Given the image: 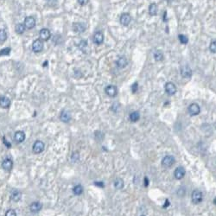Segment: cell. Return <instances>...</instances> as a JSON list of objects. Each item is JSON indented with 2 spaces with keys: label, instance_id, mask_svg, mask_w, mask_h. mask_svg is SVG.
I'll list each match as a JSON object with an SVG mask.
<instances>
[{
  "label": "cell",
  "instance_id": "34",
  "mask_svg": "<svg viewBox=\"0 0 216 216\" xmlns=\"http://www.w3.org/2000/svg\"><path fill=\"white\" fill-rule=\"evenodd\" d=\"M46 1L49 6H54L57 4V0H46Z\"/></svg>",
  "mask_w": 216,
  "mask_h": 216
},
{
  "label": "cell",
  "instance_id": "2",
  "mask_svg": "<svg viewBox=\"0 0 216 216\" xmlns=\"http://www.w3.org/2000/svg\"><path fill=\"white\" fill-rule=\"evenodd\" d=\"M175 163H176L175 157H172V156H169V155L165 156V157L163 158V160H162V164H163L164 167H166V168H169V167L173 166Z\"/></svg>",
  "mask_w": 216,
  "mask_h": 216
},
{
  "label": "cell",
  "instance_id": "30",
  "mask_svg": "<svg viewBox=\"0 0 216 216\" xmlns=\"http://www.w3.org/2000/svg\"><path fill=\"white\" fill-rule=\"evenodd\" d=\"M209 49L212 53H213V54L216 53V41L211 42V43L209 45Z\"/></svg>",
  "mask_w": 216,
  "mask_h": 216
},
{
  "label": "cell",
  "instance_id": "16",
  "mask_svg": "<svg viewBox=\"0 0 216 216\" xmlns=\"http://www.w3.org/2000/svg\"><path fill=\"white\" fill-rule=\"evenodd\" d=\"M73 30L76 33H82V32L85 31L86 27H85L84 24H82L80 23H75V24H73Z\"/></svg>",
  "mask_w": 216,
  "mask_h": 216
},
{
  "label": "cell",
  "instance_id": "12",
  "mask_svg": "<svg viewBox=\"0 0 216 216\" xmlns=\"http://www.w3.org/2000/svg\"><path fill=\"white\" fill-rule=\"evenodd\" d=\"M181 75L183 78H190L192 76V70L188 66H183L181 68Z\"/></svg>",
  "mask_w": 216,
  "mask_h": 216
},
{
  "label": "cell",
  "instance_id": "36",
  "mask_svg": "<svg viewBox=\"0 0 216 216\" xmlns=\"http://www.w3.org/2000/svg\"><path fill=\"white\" fill-rule=\"evenodd\" d=\"M78 2H79V4L80 5H87V3L89 2V0H78Z\"/></svg>",
  "mask_w": 216,
  "mask_h": 216
},
{
  "label": "cell",
  "instance_id": "8",
  "mask_svg": "<svg viewBox=\"0 0 216 216\" xmlns=\"http://www.w3.org/2000/svg\"><path fill=\"white\" fill-rule=\"evenodd\" d=\"M44 150V144L42 141H36L34 145H33V151L36 154H39L41 152H43Z\"/></svg>",
  "mask_w": 216,
  "mask_h": 216
},
{
  "label": "cell",
  "instance_id": "18",
  "mask_svg": "<svg viewBox=\"0 0 216 216\" xmlns=\"http://www.w3.org/2000/svg\"><path fill=\"white\" fill-rule=\"evenodd\" d=\"M14 138H15V140H16L18 143H22V142H24V139H25V134H24V132L18 131V132H17L15 133Z\"/></svg>",
  "mask_w": 216,
  "mask_h": 216
},
{
  "label": "cell",
  "instance_id": "33",
  "mask_svg": "<svg viewBox=\"0 0 216 216\" xmlns=\"http://www.w3.org/2000/svg\"><path fill=\"white\" fill-rule=\"evenodd\" d=\"M86 46H87V43H86V40H82V41L80 42V43L79 44V47H80V49H81L86 48Z\"/></svg>",
  "mask_w": 216,
  "mask_h": 216
},
{
  "label": "cell",
  "instance_id": "11",
  "mask_svg": "<svg viewBox=\"0 0 216 216\" xmlns=\"http://www.w3.org/2000/svg\"><path fill=\"white\" fill-rule=\"evenodd\" d=\"M103 42H104V35L102 34V32H100V31L95 32L93 35V43L95 44L99 45V44L103 43Z\"/></svg>",
  "mask_w": 216,
  "mask_h": 216
},
{
  "label": "cell",
  "instance_id": "31",
  "mask_svg": "<svg viewBox=\"0 0 216 216\" xmlns=\"http://www.w3.org/2000/svg\"><path fill=\"white\" fill-rule=\"evenodd\" d=\"M10 53H11V49L10 48L3 49L2 50H0V56H2V55H9Z\"/></svg>",
  "mask_w": 216,
  "mask_h": 216
},
{
  "label": "cell",
  "instance_id": "37",
  "mask_svg": "<svg viewBox=\"0 0 216 216\" xmlns=\"http://www.w3.org/2000/svg\"><path fill=\"white\" fill-rule=\"evenodd\" d=\"M78 159H79V154L78 153H73V155H72V160L74 162H75Z\"/></svg>",
  "mask_w": 216,
  "mask_h": 216
},
{
  "label": "cell",
  "instance_id": "24",
  "mask_svg": "<svg viewBox=\"0 0 216 216\" xmlns=\"http://www.w3.org/2000/svg\"><path fill=\"white\" fill-rule=\"evenodd\" d=\"M15 30H16V33L18 34V35H21L24 32L25 30V26L24 24H18L16 25V28H15Z\"/></svg>",
  "mask_w": 216,
  "mask_h": 216
},
{
  "label": "cell",
  "instance_id": "25",
  "mask_svg": "<svg viewBox=\"0 0 216 216\" xmlns=\"http://www.w3.org/2000/svg\"><path fill=\"white\" fill-rule=\"evenodd\" d=\"M114 187L117 189H122L124 188V181L120 178H118L114 182Z\"/></svg>",
  "mask_w": 216,
  "mask_h": 216
},
{
  "label": "cell",
  "instance_id": "6",
  "mask_svg": "<svg viewBox=\"0 0 216 216\" xmlns=\"http://www.w3.org/2000/svg\"><path fill=\"white\" fill-rule=\"evenodd\" d=\"M43 41L41 39H37L33 43L32 49H33L34 52L39 53V52H41L43 50Z\"/></svg>",
  "mask_w": 216,
  "mask_h": 216
},
{
  "label": "cell",
  "instance_id": "40",
  "mask_svg": "<svg viewBox=\"0 0 216 216\" xmlns=\"http://www.w3.org/2000/svg\"><path fill=\"white\" fill-rule=\"evenodd\" d=\"M165 202H166V203H165V205L163 206V207H166L167 206H169V201L168 200H166V201H165Z\"/></svg>",
  "mask_w": 216,
  "mask_h": 216
},
{
  "label": "cell",
  "instance_id": "29",
  "mask_svg": "<svg viewBox=\"0 0 216 216\" xmlns=\"http://www.w3.org/2000/svg\"><path fill=\"white\" fill-rule=\"evenodd\" d=\"M178 38H179V41L181 42V43H182V44H187L188 43V38L184 35H179Z\"/></svg>",
  "mask_w": 216,
  "mask_h": 216
},
{
  "label": "cell",
  "instance_id": "7",
  "mask_svg": "<svg viewBox=\"0 0 216 216\" xmlns=\"http://www.w3.org/2000/svg\"><path fill=\"white\" fill-rule=\"evenodd\" d=\"M24 26L29 30L33 29L36 26V19L33 17H27L24 19Z\"/></svg>",
  "mask_w": 216,
  "mask_h": 216
},
{
  "label": "cell",
  "instance_id": "3",
  "mask_svg": "<svg viewBox=\"0 0 216 216\" xmlns=\"http://www.w3.org/2000/svg\"><path fill=\"white\" fill-rule=\"evenodd\" d=\"M200 113V107L198 104L193 103L188 106V113L191 116H196Z\"/></svg>",
  "mask_w": 216,
  "mask_h": 216
},
{
  "label": "cell",
  "instance_id": "5",
  "mask_svg": "<svg viewBox=\"0 0 216 216\" xmlns=\"http://www.w3.org/2000/svg\"><path fill=\"white\" fill-rule=\"evenodd\" d=\"M105 93L110 96V97H115L118 93V89L115 86H113V85H110V86H107L105 89Z\"/></svg>",
  "mask_w": 216,
  "mask_h": 216
},
{
  "label": "cell",
  "instance_id": "42",
  "mask_svg": "<svg viewBox=\"0 0 216 216\" xmlns=\"http://www.w3.org/2000/svg\"><path fill=\"white\" fill-rule=\"evenodd\" d=\"M166 1H169H169H172V0H166Z\"/></svg>",
  "mask_w": 216,
  "mask_h": 216
},
{
  "label": "cell",
  "instance_id": "13",
  "mask_svg": "<svg viewBox=\"0 0 216 216\" xmlns=\"http://www.w3.org/2000/svg\"><path fill=\"white\" fill-rule=\"evenodd\" d=\"M2 167H3L4 169H5V170H7V171L11 170V169H12V167H13V162H12V160L10 159V158L5 159V160L3 161V163H2Z\"/></svg>",
  "mask_w": 216,
  "mask_h": 216
},
{
  "label": "cell",
  "instance_id": "32",
  "mask_svg": "<svg viewBox=\"0 0 216 216\" xmlns=\"http://www.w3.org/2000/svg\"><path fill=\"white\" fill-rule=\"evenodd\" d=\"M5 216H17V213L15 210L13 209H9L6 213H5Z\"/></svg>",
  "mask_w": 216,
  "mask_h": 216
},
{
  "label": "cell",
  "instance_id": "43",
  "mask_svg": "<svg viewBox=\"0 0 216 216\" xmlns=\"http://www.w3.org/2000/svg\"><path fill=\"white\" fill-rule=\"evenodd\" d=\"M142 216H144V215H142Z\"/></svg>",
  "mask_w": 216,
  "mask_h": 216
},
{
  "label": "cell",
  "instance_id": "28",
  "mask_svg": "<svg viewBox=\"0 0 216 216\" xmlns=\"http://www.w3.org/2000/svg\"><path fill=\"white\" fill-rule=\"evenodd\" d=\"M7 39V33L5 30H0V42L4 43Z\"/></svg>",
  "mask_w": 216,
  "mask_h": 216
},
{
  "label": "cell",
  "instance_id": "39",
  "mask_svg": "<svg viewBox=\"0 0 216 216\" xmlns=\"http://www.w3.org/2000/svg\"><path fill=\"white\" fill-rule=\"evenodd\" d=\"M144 186L145 187H148L149 186V179H148V177H144Z\"/></svg>",
  "mask_w": 216,
  "mask_h": 216
},
{
  "label": "cell",
  "instance_id": "35",
  "mask_svg": "<svg viewBox=\"0 0 216 216\" xmlns=\"http://www.w3.org/2000/svg\"><path fill=\"white\" fill-rule=\"evenodd\" d=\"M138 85L137 82H135V83L132 85V92L135 93V92L138 91Z\"/></svg>",
  "mask_w": 216,
  "mask_h": 216
},
{
  "label": "cell",
  "instance_id": "9",
  "mask_svg": "<svg viewBox=\"0 0 216 216\" xmlns=\"http://www.w3.org/2000/svg\"><path fill=\"white\" fill-rule=\"evenodd\" d=\"M185 174H186V170H185V169L183 167H178V168H176V170H175V172H174V176H175V177L177 180L182 179L184 177Z\"/></svg>",
  "mask_w": 216,
  "mask_h": 216
},
{
  "label": "cell",
  "instance_id": "4",
  "mask_svg": "<svg viewBox=\"0 0 216 216\" xmlns=\"http://www.w3.org/2000/svg\"><path fill=\"white\" fill-rule=\"evenodd\" d=\"M164 89L169 95H174L176 92V86L173 82H167L165 84Z\"/></svg>",
  "mask_w": 216,
  "mask_h": 216
},
{
  "label": "cell",
  "instance_id": "1",
  "mask_svg": "<svg viewBox=\"0 0 216 216\" xmlns=\"http://www.w3.org/2000/svg\"><path fill=\"white\" fill-rule=\"evenodd\" d=\"M191 199L193 203L194 204H199L203 200V194L201 191H200L199 189H195L192 192L191 194Z\"/></svg>",
  "mask_w": 216,
  "mask_h": 216
},
{
  "label": "cell",
  "instance_id": "10",
  "mask_svg": "<svg viewBox=\"0 0 216 216\" xmlns=\"http://www.w3.org/2000/svg\"><path fill=\"white\" fill-rule=\"evenodd\" d=\"M131 20H132V18L130 14L128 13H124L120 17V24L123 26H128L131 23Z\"/></svg>",
  "mask_w": 216,
  "mask_h": 216
},
{
  "label": "cell",
  "instance_id": "22",
  "mask_svg": "<svg viewBox=\"0 0 216 216\" xmlns=\"http://www.w3.org/2000/svg\"><path fill=\"white\" fill-rule=\"evenodd\" d=\"M157 10H158L157 9V5L155 3L151 4L150 5V7H149V13H150V15L151 16H155L157 13Z\"/></svg>",
  "mask_w": 216,
  "mask_h": 216
},
{
  "label": "cell",
  "instance_id": "26",
  "mask_svg": "<svg viewBox=\"0 0 216 216\" xmlns=\"http://www.w3.org/2000/svg\"><path fill=\"white\" fill-rule=\"evenodd\" d=\"M73 192H74V194H76V195L81 194L82 192H83V188H82V186H81V185H76V186L73 188Z\"/></svg>",
  "mask_w": 216,
  "mask_h": 216
},
{
  "label": "cell",
  "instance_id": "15",
  "mask_svg": "<svg viewBox=\"0 0 216 216\" xmlns=\"http://www.w3.org/2000/svg\"><path fill=\"white\" fill-rule=\"evenodd\" d=\"M11 105V99L5 96L0 97V106L3 108H8Z\"/></svg>",
  "mask_w": 216,
  "mask_h": 216
},
{
  "label": "cell",
  "instance_id": "19",
  "mask_svg": "<svg viewBox=\"0 0 216 216\" xmlns=\"http://www.w3.org/2000/svg\"><path fill=\"white\" fill-rule=\"evenodd\" d=\"M41 209H42V204H41L40 202H38V201L33 202V203L30 205V210H31V212L37 213V212H39Z\"/></svg>",
  "mask_w": 216,
  "mask_h": 216
},
{
  "label": "cell",
  "instance_id": "41",
  "mask_svg": "<svg viewBox=\"0 0 216 216\" xmlns=\"http://www.w3.org/2000/svg\"><path fill=\"white\" fill-rule=\"evenodd\" d=\"M213 203L216 205V198H214V200H213Z\"/></svg>",
  "mask_w": 216,
  "mask_h": 216
},
{
  "label": "cell",
  "instance_id": "17",
  "mask_svg": "<svg viewBox=\"0 0 216 216\" xmlns=\"http://www.w3.org/2000/svg\"><path fill=\"white\" fill-rule=\"evenodd\" d=\"M60 118H61V121H63V122H65V123H68V122H69L70 119H71L70 113H69L68 111H67V110H63V111L61 113Z\"/></svg>",
  "mask_w": 216,
  "mask_h": 216
},
{
  "label": "cell",
  "instance_id": "21",
  "mask_svg": "<svg viewBox=\"0 0 216 216\" xmlns=\"http://www.w3.org/2000/svg\"><path fill=\"white\" fill-rule=\"evenodd\" d=\"M11 199L13 200V201H18L20 199H21V193L18 190H15L12 192L11 195Z\"/></svg>",
  "mask_w": 216,
  "mask_h": 216
},
{
  "label": "cell",
  "instance_id": "20",
  "mask_svg": "<svg viewBox=\"0 0 216 216\" xmlns=\"http://www.w3.org/2000/svg\"><path fill=\"white\" fill-rule=\"evenodd\" d=\"M126 65H127V60H126V57H120L117 61V66L119 68H124Z\"/></svg>",
  "mask_w": 216,
  "mask_h": 216
},
{
  "label": "cell",
  "instance_id": "23",
  "mask_svg": "<svg viewBox=\"0 0 216 216\" xmlns=\"http://www.w3.org/2000/svg\"><path fill=\"white\" fill-rule=\"evenodd\" d=\"M140 119V114L138 112H133L130 114V120L132 122H137Z\"/></svg>",
  "mask_w": 216,
  "mask_h": 216
},
{
  "label": "cell",
  "instance_id": "38",
  "mask_svg": "<svg viewBox=\"0 0 216 216\" xmlns=\"http://www.w3.org/2000/svg\"><path fill=\"white\" fill-rule=\"evenodd\" d=\"M94 184H95L96 186L99 187V188H104V183H103V182H95Z\"/></svg>",
  "mask_w": 216,
  "mask_h": 216
},
{
  "label": "cell",
  "instance_id": "27",
  "mask_svg": "<svg viewBox=\"0 0 216 216\" xmlns=\"http://www.w3.org/2000/svg\"><path fill=\"white\" fill-rule=\"evenodd\" d=\"M154 59L157 61H161L163 60V55L161 51H156L154 53Z\"/></svg>",
  "mask_w": 216,
  "mask_h": 216
},
{
  "label": "cell",
  "instance_id": "14",
  "mask_svg": "<svg viewBox=\"0 0 216 216\" xmlns=\"http://www.w3.org/2000/svg\"><path fill=\"white\" fill-rule=\"evenodd\" d=\"M51 36V33L48 29H43L40 31V38L42 41H48Z\"/></svg>",
  "mask_w": 216,
  "mask_h": 216
}]
</instances>
